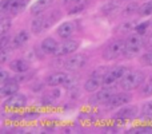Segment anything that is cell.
I'll use <instances>...</instances> for the list:
<instances>
[{"mask_svg": "<svg viewBox=\"0 0 152 134\" xmlns=\"http://www.w3.org/2000/svg\"><path fill=\"white\" fill-rule=\"evenodd\" d=\"M60 18V12L59 11H51V12H47V13H42L39 15L31 24V28H32V32L34 34H42L43 31L48 30L51 26L58 21V19Z\"/></svg>", "mask_w": 152, "mask_h": 134, "instance_id": "cell-1", "label": "cell"}, {"mask_svg": "<svg viewBox=\"0 0 152 134\" xmlns=\"http://www.w3.org/2000/svg\"><path fill=\"white\" fill-rule=\"evenodd\" d=\"M145 40L143 38V34H132L128 36V39L126 40V50H124V56L126 58H135L139 55V53L142 51V48L144 47Z\"/></svg>", "mask_w": 152, "mask_h": 134, "instance_id": "cell-2", "label": "cell"}, {"mask_svg": "<svg viewBox=\"0 0 152 134\" xmlns=\"http://www.w3.org/2000/svg\"><path fill=\"white\" fill-rule=\"evenodd\" d=\"M144 79H145V75L142 71H137V70L128 71L120 81V87L123 90H126V91H131V90L137 89L144 82Z\"/></svg>", "mask_w": 152, "mask_h": 134, "instance_id": "cell-3", "label": "cell"}, {"mask_svg": "<svg viewBox=\"0 0 152 134\" xmlns=\"http://www.w3.org/2000/svg\"><path fill=\"white\" fill-rule=\"evenodd\" d=\"M124 50H126V40L116 39L103 50V58L105 61H115L121 55H124Z\"/></svg>", "mask_w": 152, "mask_h": 134, "instance_id": "cell-4", "label": "cell"}, {"mask_svg": "<svg viewBox=\"0 0 152 134\" xmlns=\"http://www.w3.org/2000/svg\"><path fill=\"white\" fill-rule=\"evenodd\" d=\"M128 73V68L124 66H115L112 68H108L107 73L103 76V86L110 87L112 84H115L118 81H121L123 76Z\"/></svg>", "mask_w": 152, "mask_h": 134, "instance_id": "cell-5", "label": "cell"}, {"mask_svg": "<svg viewBox=\"0 0 152 134\" xmlns=\"http://www.w3.org/2000/svg\"><path fill=\"white\" fill-rule=\"evenodd\" d=\"M115 94H116V89H113V87H105V89H102L95 93V94L89 98V103H91L92 106L105 105Z\"/></svg>", "mask_w": 152, "mask_h": 134, "instance_id": "cell-6", "label": "cell"}, {"mask_svg": "<svg viewBox=\"0 0 152 134\" xmlns=\"http://www.w3.org/2000/svg\"><path fill=\"white\" fill-rule=\"evenodd\" d=\"M132 99V95L129 93H116L107 103H105V109L111 110V109H118L120 106H124L127 103H129Z\"/></svg>", "mask_w": 152, "mask_h": 134, "instance_id": "cell-7", "label": "cell"}, {"mask_svg": "<svg viewBox=\"0 0 152 134\" xmlns=\"http://www.w3.org/2000/svg\"><path fill=\"white\" fill-rule=\"evenodd\" d=\"M87 64V56L83 54H75L64 62V67L68 71H77Z\"/></svg>", "mask_w": 152, "mask_h": 134, "instance_id": "cell-8", "label": "cell"}, {"mask_svg": "<svg viewBox=\"0 0 152 134\" xmlns=\"http://www.w3.org/2000/svg\"><path fill=\"white\" fill-rule=\"evenodd\" d=\"M79 47V43L76 40H72V39H67L64 42L59 43L58 48H56V53H55V56H64V55H69V54L75 53Z\"/></svg>", "mask_w": 152, "mask_h": 134, "instance_id": "cell-9", "label": "cell"}, {"mask_svg": "<svg viewBox=\"0 0 152 134\" xmlns=\"http://www.w3.org/2000/svg\"><path fill=\"white\" fill-rule=\"evenodd\" d=\"M48 86H60V84H67L68 86L71 82V76L67 73H53L51 75H48V78L45 79Z\"/></svg>", "mask_w": 152, "mask_h": 134, "instance_id": "cell-10", "label": "cell"}, {"mask_svg": "<svg viewBox=\"0 0 152 134\" xmlns=\"http://www.w3.org/2000/svg\"><path fill=\"white\" fill-rule=\"evenodd\" d=\"M27 103V98L26 95L23 94H13L11 97H8L7 99L4 101V106L5 107H15V109H19V107H24Z\"/></svg>", "mask_w": 152, "mask_h": 134, "instance_id": "cell-11", "label": "cell"}, {"mask_svg": "<svg viewBox=\"0 0 152 134\" xmlns=\"http://www.w3.org/2000/svg\"><path fill=\"white\" fill-rule=\"evenodd\" d=\"M19 90V83L16 79H10L5 83L1 84L0 87V95L1 97H11V95L16 94Z\"/></svg>", "mask_w": 152, "mask_h": 134, "instance_id": "cell-12", "label": "cell"}, {"mask_svg": "<svg viewBox=\"0 0 152 134\" xmlns=\"http://www.w3.org/2000/svg\"><path fill=\"white\" fill-rule=\"evenodd\" d=\"M28 39H29L28 32H27L26 30H21V31H19L18 34L11 39V44L10 46L13 48V50H16V48L23 47V46L28 42Z\"/></svg>", "mask_w": 152, "mask_h": 134, "instance_id": "cell-13", "label": "cell"}, {"mask_svg": "<svg viewBox=\"0 0 152 134\" xmlns=\"http://www.w3.org/2000/svg\"><path fill=\"white\" fill-rule=\"evenodd\" d=\"M55 0H37L36 3H34L31 7V13L34 16H39L47 10L48 7H51V4Z\"/></svg>", "mask_w": 152, "mask_h": 134, "instance_id": "cell-14", "label": "cell"}, {"mask_svg": "<svg viewBox=\"0 0 152 134\" xmlns=\"http://www.w3.org/2000/svg\"><path fill=\"white\" fill-rule=\"evenodd\" d=\"M10 67L12 71H15V73L18 74H24L27 73V71L29 70V63L26 61V59H13V61L10 62Z\"/></svg>", "mask_w": 152, "mask_h": 134, "instance_id": "cell-15", "label": "cell"}, {"mask_svg": "<svg viewBox=\"0 0 152 134\" xmlns=\"http://www.w3.org/2000/svg\"><path fill=\"white\" fill-rule=\"evenodd\" d=\"M100 86H103V76L100 75H92L89 79L86 81V84H84V89L89 93H94L96 90L100 89Z\"/></svg>", "mask_w": 152, "mask_h": 134, "instance_id": "cell-16", "label": "cell"}, {"mask_svg": "<svg viewBox=\"0 0 152 134\" xmlns=\"http://www.w3.org/2000/svg\"><path fill=\"white\" fill-rule=\"evenodd\" d=\"M74 31H75V23H72V21H64L63 24L59 26V28L56 32H58V35L60 38L68 39V38L74 34Z\"/></svg>", "mask_w": 152, "mask_h": 134, "instance_id": "cell-17", "label": "cell"}, {"mask_svg": "<svg viewBox=\"0 0 152 134\" xmlns=\"http://www.w3.org/2000/svg\"><path fill=\"white\" fill-rule=\"evenodd\" d=\"M137 114V109L135 106H126V107L120 109V110L116 113V117L120 119H128V118H134Z\"/></svg>", "mask_w": 152, "mask_h": 134, "instance_id": "cell-18", "label": "cell"}, {"mask_svg": "<svg viewBox=\"0 0 152 134\" xmlns=\"http://www.w3.org/2000/svg\"><path fill=\"white\" fill-rule=\"evenodd\" d=\"M58 46H59V43L56 42L53 38H47V39H44L42 42V50L44 51L45 54H52V55H55Z\"/></svg>", "mask_w": 152, "mask_h": 134, "instance_id": "cell-19", "label": "cell"}, {"mask_svg": "<svg viewBox=\"0 0 152 134\" xmlns=\"http://www.w3.org/2000/svg\"><path fill=\"white\" fill-rule=\"evenodd\" d=\"M120 4H121V0H110L108 3H105V4L103 5L102 11L104 15H111V13H113L115 11H118Z\"/></svg>", "mask_w": 152, "mask_h": 134, "instance_id": "cell-20", "label": "cell"}, {"mask_svg": "<svg viewBox=\"0 0 152 134\" xmlns=\"http://www.w3.org/2000/svg\"><path fill=\"white\" fill-rule=\"evenodd\" d=\"M12 50L13 48L11 46H7V47H3L1 51H0V63L4 64L8 63L11 61V56H12Z\"/></svg>", "mask_w": 152, "mask_h": 134, "instance_id": "cell-21", "label": "cell"}, {"mask_svg": "<svg viewBox=\"0 0 152 134\" xmlns=\"http://www.w3.org/2000/svg\"><path fill=\"white\" fill-rule=\"evenodd\" d=\"M27 3H28V0H18V1L13 4V7L11 8L10 13L11 15H19L20 12H23V11L26 10Z\"/></svg>", "mask_w": 152, "mask_h": 134, "instance_id": "cell-22", "label": "cell"}, {"mask_svg": "<svg viewBox=\"0 0 152 134\" xmlns=\"http://www.w3.org/2000/svg\"><path fill=\"white\" fill-rule=\"evenodd\" d=\"M12 27V20L11 18H1V21H0V36L1 35H7L8 31Z\"/></svg>", "mask_w": 152, "mask_h": 134, "instance_id": "cell-23", "label": "cell"}, {"mask_svg": "<svg viewBox=\"0 0 152 134\" xmlns=\"http://www.w3.org/2000/svg\"><path fill=\"white\" fill-rule=\"evenodd\" d=\"M139 15L140 16H150V15H152V0H150V1H145L144 4L140 5Z\"/></svg>", "mask_w": 152, "mask_h": 134, "instance_id": "cell-24", "label": "cell"}, {"mask_svg": "<svg viewBox=\"0 0 152 134\" xmlns=\"http://www.w3.org/2000/svg\"><path fill=\"white\" fill-rule=\"evenodd\" d=\"M18 1V0H1V3H0V12L4 15V13L10 12L11 8L13 7V4Z\"/></svg>", "mask_w": 152, "mask_h": 134, "instance_id": "cell-25", "label": "cell"}, {"mask_svg": "<svg viewBox=\"0 0 152 134\" xmlns=\"http://www.w3.org/2000/svg\"><path fill=\"white\" fill-rule=\"evenodd\" d=\"M137 26V23L135 20H129V21H126V23H123L119 28H120L121 32H128V31H132V30H135Z\"/></svg>", "mask_w": 152, "mask_h": 134, "instance_id": "cell-26", "label": "cell"}, {"mask_svg": "<svg viewBox=\"0 0 152 134\" xmlns=\"http://www.w3.org/2000/svg\"><path fill=\"white\" fill-rule=\"evenodd\" d=\"M151 27V21L145 20V21H139L136 26V28H135V31L139 32V34H144L145 31H147L148 28Z\"/></svg>", "mask_w": 152, "mask_h": 134, "instance_id": "cell-27", "label": "cell"}, {"mask_svg": "<svg viewBox=\"0 0 152 134\" xmlns=\"http://www.w3.org/2000/svg\"><path fill=\"white\" fill-rule=\"evenodd\" d=\"M142 63L144 66H152V48L148 50L144 55L142 56Z\"/></svg>", "mask_w": 152, "mask_h": 134, "instance_id": "cell-28", "label": "cell"}, {"mask_svg": "<svg viewBox=\"0 0 152 134\" xmlns=\"http://www.w3.org/2000/svg\"><path fill=\"white\" fill-rule=\"evenodd\" d=\"M142 95H143V97L152 95V78L144 84V87H143V90H142Z\"/></svg>", "mask_w": 152, "mask_h": 134, "instance_id": "cell-29", "label": "cell"}, {"mask_svg": "<svg viewBox=\"0 0 152 134\" xmlns=\"http://www.w3.org/2000/svg\"><path fill=\"white\" fill-rule=\"evenodd\" d=\"M142 113L144 114V115H152V101L145 102L144 105L142 106Z\"/></svg>", "mask_w": 152, "mask_h": 134, "instance_id": "cell-30", "label": "cell"}, {"mask_svg": "<svg viewBox=\"0 0 152 134\" xmlns=\"http://www.w3.org/2000/svg\"><path fill=\"white\" fill-rule=\"evenodd\" d=\"M139 5L135 4V3H132V4H129L128 7L126 8V11H124V15H131V13L136 12V11H139Z\"/></svg>", "mask_w": 152, "mask_h": 134, "instance_id": "cell-31", "label": "cell"}, {"mask_svg": "<svg viewBox=\"0 0 152 134\" xmlns=\"http://www.w3.org/2000/svg\"><path fill=\"white\" fill-rule=\"evenodd\" d=\"M8 81V73L5 70H0V83H5Z\"/></svg>", "mask_w": 152, "mask_h": 134, "instance_id": "cell-32", "label": "cell"}, {"mask_svg": "<svg viewBox=\"0 0 152 134\" xmlns=\"http://www.w3.org/2000/svg\"><path fill=\"white\" fill-rule=\"evenodd\" d=\"M132 133H152V129H150V127H143V129H135V130H132Z\"/></svg>", "mask_w": 152, "mask_h": 134, "instance_id": "cell-33", "label": "cell"}, {"mask_svg": "<svg viewBox=\"0 0 152 134\" xmlns=\"http://www.w3.org/2000/svg\"><path fill=\"white\" fill-rule=\"evenodd\" d=\"M148 43H150V44L152 46V35H151V38H150V40H148Z\"/></svg>", "mask_w": 152, "mask_h": 134, "instance_id": "cell-34", "label": "cell"}, {"mask_svg": "<svg viewBox=\"0 0 152 134\" xmlns=\"http://www.w3.org/2000/svg\"><path fill=\"white\" fill-rule=\"evenodd\" d=\"M69 1H79V0H69Z\"/></svg>", "mask_w": 152, "mask_h": 134, "instance_id": "cell-35", "label": "cell"}, {"mask_svg": "<svg viewBox=\"0 0 152 134\" xmlns=\"http://www.w3.org/2000/svg\"><path fill=\"white\" fill-rule=\"evenodd\" d=\"M150 28H151V31H152V21H151V27H150Z\"/></svg>", "mask_w": 152, "mask_h": 134, "instance_id": "cell-36", "label": "cell"}]
</instances>
